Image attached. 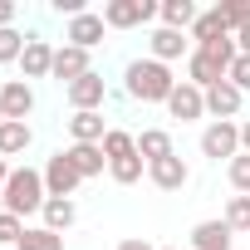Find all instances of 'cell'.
<instances>
[{"instance_id": "obj_1", "label": "cell", "mask_w": 250, "mask_h": 250, "mask_svg": "<svg viewBox=\"0 0 250 250\" xmlns=\"http://www.w3.org/2000/svg\"><path fill=\"white\" fill-rule=\"evenodd\" d=\"M182 79L172 74V64H157V59H128V69H123V93H128L133 103H162L167 108V98H172V88H177Z\"/></svg>"}, {"instance_id": "obj_2", "label": "cell", "mask_w": 250, "mask_h": 250, "mask_svg": "<svg viewBox=\"0 0 250 250\" xmlns=\"http://www.w3.org/2000/svg\"><path fill=\"white\" fill-rule=\"evenodd\" d=\"M44 201H49L44 172H40V167H15L10 182H5V211H15V216L25 221V216H40Z\"/></svg>"}, {"instance_id": "obj_3", "label": "cell", "mask_w": 250, "mask_h": 250, "mask_svg": "<svg viewBox=\"0 0 250 250\" xmlns=\"http://www.w3.org/2000/svg\"><path fill=\"white\" fill-rule=\"evenodd\" d=\"M201 157H211V162L240 157V123H206L201 128Z\"/></svg>"}, {"instance_id": "obj_4", "label": "cell", "mask_w": 250, "mask_h": 250, "mask_svg": "<svg viewBox=\"0 0 250 250\" xmlns=\"http://www.w3.org/2000/svg\"><path fill=\"white\" fill-rule=\"evenodd\" d=\"M157 10H162V5H152V0H108L98 15H103L108 30H138V25H147Z\"/></svg>"}, {"instance_id": "obj_5", "label": "cell", "mask_w": 250, "mask_h": 250, "mask_svg": "<svg viewBox=\"0 0 250 250\" xmlns=\"http://www.w3.org/2000/svg\"><path fill=\"white\" fill-rule=\"evenodd\" d=\"M54 49L59 44H49L40 30H30L25 35V54H20V79L30 83V79H49L54 74Z\"/></svg>"}, {"instance_id": "obj_6", "label": "cell", "mask_w": 250, "mask_h": 250, "mask_svg": "<svg viewBox=\"0 0 250 250\" xmlns=\"http://www.w3.org/2000/svg\"><path fill=\"white\" fill-rule=\"evenodd\" d=\"M64 98H69V108H74V113H103V103H108V79L93 69V74L74 79V83L64 88Z\"/></svg>"}, {"instance_id": "obj_7", "label": "cell", "mask_w": 250, "mask_h": 250, "mask_svg": "<svg viewBox=\"0 0 250 250\" xmlns=\"http://www.w3.org/2000/svg\"><path fill=\"white\" fill-rule=\"evenodd\" d=\"M40 172H44V191H49V196H64V201H74V191L83 187V177H79V167L69 162V152H64V147H59V152H54V157H49Z\"/></svg>"}, {"instance_id": "obj_8", "label": "cell", "mask_w": 250, "mask_h": 250, "mask_svg": "<svg viewBox=\"0 0 250 250\" xmlns=\"http://www.w3.org/2000/svg\"><path fill=\"white\" fill-rule=\"evenodd\" d=\"M191 35H182V30H167V25H157L152 35H147V59H157V64H177V59H191Z\"/></svg>"}, {"instance_id": "obj_9", "label": "cell", "mask_w": 250, "mask_h": 250, "mask_svg": "<svg viewBox=\"0 0 250 250\" xmlns=\"http://www.w3.org/2000/svg\"><path fill=\"white\" fill-rule=\"evenodd\" d=\"M240 108H245V93H240L230 79H221L216 88H206V118H211V123H235Z\"/></svg>"}, {"instance_id": "obj_10", "label": "cell", "mask_w": 250, "mask_h": 250, "mask_svg": "<svg viewBox=\"0 0 250 250\" xmlns=\"http://www.w3.org/2000/svg\"><path fill=\"white\" fill-rule=\"evenodd\" d=\"M103 35H108V25H103V15H98V10H83L79 20H69V25H64V44H79V49H88V54L103 44Z\"/></svg>"}, {"instance_id": "obj_11", "label": "cell", "mask_w": 250, "mask_h": 250, "mask_svg": "<svg viewBox=\"0 0 250 250\" xmlns=\"http://www.w3.org/2000/svg\"><path fill=\"white\" fill-rule=\"evenodd\" d=\"M0 108H5L10 123H30V113H35V88H30L25 79H5V83H0Z\"/></svg>"}, {"instance_id": "obj_12", "label": "cell", "mask_w": 250, "mask_h": 250, "mask_svg": "<svg viewBox=\"0 0 250 250\" xmlns=\"http://www.w3.org/2000/svg\"><path fill=\"white\" fill-rule=\"evenodd\" d=\"M83 74H93L88 49H79V44H59V49H54V74H49V79H59V83L69 88V83L83 79Z\"/></svg>"}, {"instance_id": "obj_13", "label": "cell", "mask_w": 250, "mask_h": 250, "mask_svg": "<svg viewBox=\"0 0 250 250\" xmlns=\"http://www.w3.org/2000/svg\"><path fill=\"white\" fill-rule=\"evenodd\" d=\"M167 113L172 118H182V123H196V118H206V88H196V83H177L172 88V98H167Z\"/></svg>"}, {"instance_id": "obj_14", "label": "cell", "mask_w": 250, "mask_h": 250, "mask_svg": "<svg viewBox=\"0 0 250 250\" xmlns=\"http://www.w3.org/2000/svg\"><path fill=\"white\" fill-rule=\"evenodd\" d=\"M147 182H152L157 191H182V187L191 182V167H187L182 157H162V162L147 167Z\"/></svg>"}, {"instance_id": "obj_15", "label": "cell", "mask_w": 250, "mask_h": 250, "mask_svg": "<svg viewBox=\"0 0 250 250\" xmlns=\"http://www.w3.org/2000/svg\"><path fill=\"white\" fill-rule=\"evenodd\" d=\"M64 152H69V162L79 167V177H83V182L108 172V157H103V147H98V143H69Z\"/></svg>"}, {"instance_id": "obj_16", "label": "cell", "mask_w": 250, "mask_h": 250, "mask_svg": "<svg viewBox=\"0 0 250 250\" xmlns=\"http://www.w3.org/2000/svg\"><path fill=\"white\" fill-rule=\"evenodd\" d=\"M64 128H69V143H98L103 147V138H108L103 113H74V118H64Z\"/></svg>"}, {"instance_id": "obj_17", "label": "cell", "mask_w": 250, "mask_h": 250, "mask_svg": "<svg viewBox=\"0 0 250 250\" xmlns=\"http://www.w3.org/2000/svg\"><path fill=\"white\" fill-rule=\"evenodd\" d=\"M216 40H230V25L221 20V10L211 5V10H201L196 15V25H191V44L196 49H206V44H216Z\"/></svg>"}, {"instance_id": "obj_18", "label": "cell", "mask_w": 250, "mask_h": 250, "mask_svg": "<svg viewBox=\"0 0 250 250\" xmlns=\"http://www.w3.org/2000/svg\"><path fill=\"white\" fill-rule=\"evenodd\" d=\"M138 157L152 167V162H162V157H177V147H172V133L167 128H143L138 133Z\"/></svg>"}, {"instance_id": "obj_19", "label": "cell", "mask_w": 250, "mask_h": 250, "mask_svg": "<svg viewBox=\"0 0 250 250\" xmlns=\"http://www.w3.org/2000/svg\"><path fill=\"white\" fill-rule=\"evenodd\" d=\"M230 226L226 221H196L191 226V250H230Z\"/></svg>"}, {"instance_id": "obj_20", "label": "cell", "mask_w": 250, "mask_h": 250, "mask_svg": "<svg viewBox=\"0 0 250 250\" xmlns=\"http://www.w3.org/2000/svg\"><path fill=\"white\" fill-rule=\"evenodd\" d=\"M30 143H35V128H30V123H0V157H20V152H30Z\"/></svg>"}, {"instance_id": "obj_21", "label": "cell", "mask_w": 250, "mask_h": 250, "mask_svg": "<svg viewBox=\"0 0 250 250\" xmlns=\"http://www.w3.org/2000/svg\"><path fill=\"white\" fill-rule=\"evenodd\" d=\"M196 0H162V10H157V20L167 25V30H182V35H191V25H196Z\"/></svg>"}, {"instance_id": "obj_22", "label": "cell", "mask_w": 250, "mask_h": 250, "mask_svg": "<svg viewBox=\"0 0 250 250\" xmlns=\"http://www.w3.org/2000/svg\"><path fill=\"white\" fill-rule=\"evenodd\" d=\"M74 221H79V206H74V201H64V196H49V201H44V211H40V226H49L54 235H64Z\"/></svg>"}, {"instance_id": "obj_23", "label": "cell", "mask_w": 250, "mask_h": 250, "mask_svg": "<svg viewBox=\"0 0 250 250\" xmlns=\"http://www.w3.org/2000/svg\"><path fill=\"white\" fill-rule=\"evenodd\" d=\"M103 157H108V162H118V157H138V133H128V128H108Z\"/></svg>"}, {"instance_id": "obj_24", "label": "cell", "mask_w": 250, "mask_h": 250, "mask_svg": "<svg viewBox=\"0 0 250 250\" xmlns=\"http://www.w3.org/2000/svg\"><path fill=\"white\" fill-rule=\"evenodd\" d=\"M108 177H113L118 187H133V182L147 177V162H143V157H118V162H108Z\"/></svg>"}, {"instance_id": "obj_25", "label": "cell", "mask_w": 250, "mask_h": 250, "mask_svg": "<svg viewBox=\"0 0 250 250\" xmlns=\"http://www.w3.org/2000/svg\"><path fill=\"white\" fill-rule=\"evenodd\" d=\"M235 235H250V196H230L226 201V216H221Z\"/></svg>"}, {"instance_id": "obj_26", "label": "cell", "mask_w": 250, "mask_h": 250, "mask_svg": "<svg viewBox=\"0 0 250 250\" xmlns=\"http://www.w3.org/2000/svg\"><path fill=\"white\" fill-rule=\"evenodd\" d=\"M15 250H64V235H54L49 226H30L25 240H20Z\"/></svg>"}, {"instance_id": "obj_27", "label": "cell", "mask_w": 250, "mask_h": 250, "mask_svg": "<svg viewBox=\"0 0 250 250\" xmlns=\"http://www.w3.org/2000/svg\"><path fill=\"white\" fill-rule=\"evenodd\" d=\"M226 182L235 187V196H250V157H245V152L226 162Z\"/></svg>"}, {"instance_id": "obj_28", "label": "cell", "mask_w": 250, "mask_h": 250, "mask_svg": "<svg viewBox=\"0 0 250 250\" xmlns=\"http://www.w3.org/2000/svg\"><path fill=\"white\" fill-rule=\"evenodd\" d=\"M20 54H25V35L15 25L0 30V64H20Z\"/></svg>"}, {"instance_id": "obj_29", "label": "cell", "mask_w": 250, "mask_h": 250, "mask_svg": "<svg viewBox=\"0 0 250 250\" xmlns=\"http://www.w3.org/2000/svg\"><path fill=\"white\" fill-rule=\"evenodd\" d=\"M216 10H221V20L230 25V35L250 25V0H226V5H216Z\"/></svg>"}, {"instance_id": "obj_30", "label": "cell", "mask_w": 250, "mask_h": 250, "mask_svg": "<svg viewBox=\"0 0 250 250\" xmlns=\"http://www.w3.org/2000/svg\"><path fill=\"white\" fill-rule=\"evenodd\" d=\"M25 230H30V226H25L15 211H0V245H20V240H25Z\"/></svg>"}, {"instance_id": "obj_31", "label": "cell", "mask_w": 250, "mask_h": 250, "mask_svg": "<svg viewBox=\"0 0 250 250\" xmlns=\"http://www.w3.org/2000/svg\"><path fill=\"white\" fill-rule=\"evenodd\" d=\"M240 93H250V54H235V64H230V74H226Z\"/></svg>"}, {"instance_id": "obj_32", "label": "cell", "mask_w": 250, "mask_h": 250, "mask_svg": "<svg viewBox=\"0 0 250 250\" xmlns=\"http://www.w3.org/2000/svg\"><path fill=\"white\" fill-rule=\"evenodd\" d=\"M15 15H20L15 0H0V30H10V25H15Z\"/></svg>"}, {"instance_id": "obj_33", "label": "cell", "mask_w": 250, "mask_h": 250, "mask_svg": "<svg viewBox=\"0 0 250 250\" xmlns=\"http://www.w3.org/2000/svg\"><path fill=\"white\" fill-rule=\"evenodd\" d=\"M113 250H157V245H152V240H143V235H128V240H118Z\"/></svg>"}, {"instance_id": "obj_34", "label": "cell", "mask_w": 250, "mask_h": 250, "mask_svg": "<svg viewBox=\"0 0 250 250\" xmlns=\"http://www.w3.org/2000/svg\"><path fill=\"white\" fill-rule=\"evenodd\" d=\"M235 49H240V54H250V25H245V30H235Z\"/></svg>"}, {"instance_id": "obj_35", "label": "cell", "mask_w": 250, "mask_h": 250, "mask_svg": "<svg viewBox=\"0 0 250 250\" xmlns=\"http://www.w3.org/2000/svg\"><path fill=\"white\" fill-rule=\"evenodd\" d=\"M240 152H245V157H250V118H245V123H240Z\"/></svg>"}, {"instance_id": "obj_36", "label": "cell", "mask_w": 250, "mask_h": 250, "mask_svg": "<svg viewBox=\"0 0 250 250\" xmlns=\"http://www.w3.org/2000/svg\"><path fill=\"white\" fill-rule=\"evenodd\" d=\"M10 172H15V167H10L5 157H0V187H5V182H10Z\"/></svg>"}, {"instance_id": "obj_37", "label": "cell", "mask_w": 250, "mask_h": 250, "mask_svg": "<svg viewBox=\"0 0 250 250\" xmlns=\"http://www.w3.org/2000/svg\"><path fill=\"white\" fill-rule=\"evenodd\" d=\"M0 211H5V187H0Z\"/></svg>"}, {"instance_id": "obj_38", "label": "cell", "mask_w": 250, "mask_h": 250, "mask_svg": "<svg viewBox=\"0 0 250 250\" xmlns=\"http://www.w3.org/2000/svg\"><path fill=\"white\" fill-rule=\"evenodd\" d=\"M157 250H177V245H157Z\"/></svg>"}, {"instance_id": "obj_39", "label": "cell", "mask_w": 250, "mask_h": 250, "mask_svg": "<svg viewBox=\"0 0 250 250\" xmlns=\"http://www.w3.org/2000/svg\"><path fill=\"white\" fill-rule=\"evenodd\" d=\"M0 123H5V108H0Z\"/></svg>"}]
</instances>
